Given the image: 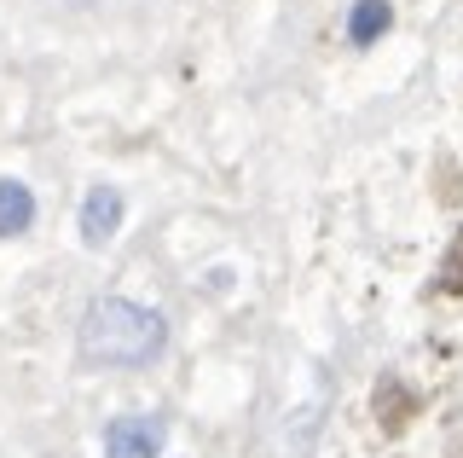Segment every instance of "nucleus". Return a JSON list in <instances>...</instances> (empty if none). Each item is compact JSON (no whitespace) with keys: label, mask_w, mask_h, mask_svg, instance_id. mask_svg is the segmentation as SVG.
<instances>
[{"label":"nucleus","mask_w":463,"mask_h":458,"mask_svg":"<svg viewBox=\"0 0 463 458\" xmlns=\"http://www.w3.org/2000/svg\"><path fill=\"white\" fill-rule=\"evenodd\" d=\"M168 342V320L128 296H99L81 313V354L93 366H151Z\"/></svg>","instance_id":"nucleus-1"},{"label":"nucleus","mask_w":463,"mask_h":458,"mask_svg":"<svg viewBox=\"0 0 463 458\" xmlns=\"http://www.w3.org/2000/svg\"><path fill=\"white\" fill-rule=\"evenodd\" d=\"M163 418H151V412H128V418H116L105 429V458H156L163 453Z\"/></svg>","instance_id":"nucleus-2"},{"label":"nucleus","mask_w":463,"mask_h":458,"mask_svg":"<svg viewBox=\"0 0 463 458\" xmlns=\"http://www.w3.org/2000/svg\"><path fill=\"white\" fill-rule=\"evenodd\" d=\"M122 192L116 186H93V192L81 197V244L87 250H105L116 233H122Z\"/></svg>","instance_id":"nucleus-3"},{"label":"nucleus","mask_w":463,"mask_h":458,"mask_svg":"<svg viewBox=\"0 0 463 458\" xmlns=\"http://www.w3.org/2000/svg\"><path fill=\"white\" fill-rule=\"evenodd\" d=\"M35 226V192L24 180H0V238H18Z\"/></svg>","instance_id":"nucleus-4"},{"label":"nucleus","mask_w":463,"mask_h":458,"mask_svg":"<svg viewBox=\"0 0 463 458\" xmlns=\"http://www.w3.org/2000/svg\"><path fill=\"white\" fill-rule=\"evenodd\" d=\"M388 24H394V6H388V0H354V12H347V41H354V47H371V41H383Z\"/></svg>","instance_id":"nucleus-5"},{"label":"nucleus","mask_w":463,"mask_h":458,"mask_svg":"<svg viewBox=\"0 0 463 458\" xmlns=\"http://www.w3.org/2000/svg\"><path fill=\"white\" fill-rule=\"evenodd\" d=\"M434 284H440V296H463V226L452 233V244H446V255H440V273H434Z\"/></svg>","instance_id":"nucleus-6"}]
</instances>
